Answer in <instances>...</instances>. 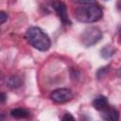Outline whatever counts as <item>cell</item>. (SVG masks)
Masks as SVG:
<instances>
[{
    "label": "cell",
    "mask_w": 121,
    "mask_h": 121,
    "mask_svg": "<svg viewBox=\"0 0 121 121\" xmlns=\"http://www.w3.org/2000/svg\"><path fill=\"white\" fill-rule=\"evenodd\" d=\"M26 39L30 45L40 51H46L51 45V42L47 34L38 26L28 27L26 32Z\"/></svg>",
    "instance_id": "1"
},
{
    "label": "cell",
    "mask_w": 121,
    "mask_h": 121,
    "mask_svg": "<svg viewBox=\"0 0 121 121\" xmlns=\"http://www.w3.org/2000/svg\"><path fill=\"white\" fill-rule=\"evenodd\" d=\"M103 16L102 9L95 3V4H89V5H82L78 7L75 10V17L78 21L81 23H94L100 20Z\"/></svg>",
    "instance_id": "2"
},
{
    "label": "cell",
    "mask_w": 121,
    "mask_h": 121,
    "mask_svg": "<svg viewBox=\"0 0 121 121\" xmlns=\"http://www.w3.org/2000/svg\"><path fill=\"white\" fill-rule=\"evenodd\" d=\"M102 38V32L97 26H90L87 27L80 36L81 43L86 46L90 47L95 45L96 43H98Z\"/></svg>",
    "instance_id": "3"
},
{
    "label": "cell",
    "mask_w": 121,
    "mask_h": 121,
    "mask_svg": "<svg viewBox=\"0 0 121 121\" xmlns=\"http://www.w3.org/2000/svg\"><path fill=\"white\" fill-rule=\"evenodd\" d=\"M50 98L56 103H65L73 98V93L67 88H59L51 92Z\"/></svg>",
    "instance_id": "4"
},
{
    "label": "cell",
    "mask_w": 121,
    "mask_h": 121,
    "mask_svg": "<svg viewBox=\"0 0 121 121\" xmlns=\"http://www.w3.org/2000/svg\"><path fill=\"white\" fill-rule=\"evenodd\" d=\"M51 7L55 10V12L58 14L59 18L60 19L61 23L63 25H71V21L67 14V9L66 5L60 1V0H52L51 1Z\"/></svg>",
    "instance_id": "5"
},
{
    "label": "cell",
    "mask_w": 121,
    "mask_h": 121,
    "mask_svg": "<svg viewBox=\"0 0 121 121\" xmlns=\"http://www.w3.org/2000/svg\"><path fill=\"white\" fill-rule=\"evenodd\" d=\"M100 116L103 120H107V121H117L119 119V113L117 112L116 109L110 107V105L108 107H106L104 110L100 111Z\"/></svg>",
    "instance_id": "6"
},
{
    "label": "cell",
    "mask_w": 121,
    "mask_h": 121,
    "mask_svg": "<svg viewBox=\"0 0 121 121\" xmlns=\"http://www.w3.org/2000/svg\"><path fill=\"white\" fill-rule=\"evenodd\" d=\"M6 84H7V86H9V88H12V89L19 88L23 84V78L19 75H12V76H9V78H7Z\"/></svg>",
    "instance_id": "7"
},
{
    "label": "cell",
    "mask_w": 121,
    "mask_h": 121,
    "mask_svg": "<svg viewBox=\"0 0 121 121\" xmlns=\"http://www.w3.org/2000/svg\"><path fill=\"white\" fill-rule=\"evenodd\" d=\"M93 106L95 110L97 111H102L104 110L106 107L109 106V102H108V99L106 96L104 95H98L96 96L94 100H93Z\"/></svg>",
    "instance_id": "8"
},
{
    "label": "cell",
    "mask_w": 121,
    "mask_h": 121,
    "mask_svg": "<svg viewBox=\"0 0 121 121\" xmlns=\"http://www.w3.org/2000/svg\"><path fill=\"white\" fill-rule=\"evenodd\" d=\"M30 114V112L26 110V109H22V108H17V109H13L10 112V115L14 118L17 119H21V118H26L28 117Z\"/></svg>",
    "instance_id": "9"
},
{
    "label": "cell",
    "mask_w": 121,
    "mask_h": 121,
    "mask_svg": "<svg viewBox=\"0 0 121 121\" xmlns=\"http://www.w3.org/2000/svg\"><path fill=\"white\" fill-rule=\"evenodd\" d=\"M114 52H115V49H114L112 45L109 44V45L104 46V47L101 49V51H100V55H101L102 58H104V59H108V58H111L112 56H113Z\"/></svg>",
    "instance_id": "10"
},
{
    "label": "cell",
    "mask_w": 121,
    "mask_h": 121,
    "mask_svg": "<svg viewBox=\"0 0 121 121\" xmlns=\"http://www.w3.org/2000/svg\"><path fill=\"white\" fill-rule=\"evenodd\" d=\"M109 69H110V66H109V65H108V66H105V67H101V68L97 71V73H96V75H97V78H101L102 77L106 76V74L108 73Z\"/></svg>",
    "instance_id": "11"
},
{
    "label": "cell",
    "mask_w": 121,
    "mask_h": 121,
    "mask_svg": "<svg viewBox=\"0 0 121 121\" xmlns=\"http://www.w3.org/2000/svg\"><path fill=\"white\" fill-rule=\"evenodd\" d=\"M8 19V15L5 11H0V24H4Z\"/></svg>",
    "instance_id": "12"
},
{
    "label": "cell",
    "mask_w": 121,
    "mask_h": 121,
    "mask_svg": "<svg viewBox=\"0 0 121 121\" xmlns=\"http://www.w3.org/2000/svg\"><path fill=\"white\" fill-rule=\"evenodd\" d=\"M74 120L75 119V117L74 116H72L70 113H65L62 117H61V120Z\"/></svg>",
    "instance_id": "13"
},
{
    "label": "cell",
    "mask_w": 121,
    "mask_h": 121,
    "mask_svg": "<svg viewBox=\"0 0 121 121\" xmlns=\"http://www.w3.org/2000/svg\"><path fill=\"white\" fill-rule=\"evenodd\" d=\"M0 100H1V103H4V102H5V100H6V95H5L4 93H1Z\"/></svg>",
    "instance_id": "14"
},
{
    "label": "cell",
    "mask_w": 121,
    "mask_h": 121,
    "mask_svg": "<svg viewBox=\"0 0 121 121\" xmlns=\"http://www.w3.org/2000/svg\"><path fill=\"white\" fill-rule=\"evenodd\" d=\"M117 75H118V76L121 78V67H120V68L117 70Z\"/></svg>",
    "instance_id": "15"
},
{
    "label": "cell",
    "mask_w": 121,
    "mask_h": 121,
    "mask_svg": "<svg viewBox=\"0 0 121 121\" xmlns=\"http://www.w3.org/2000/svg\"><path fill=\"white\" fill-rule=\"evenodd\" d=\"M118 33H119V37L121 38V26L119 27V30H118Z\"/></svg>",
    "instance_id": "16"
},
{
    "label": "cell",
    "mask_w": 121,
    "mask_h": 121,
    "mask_svg": "<svg viewBox=\"0 0 121 121\" xmlns=\"http://www.w3.org/2000/svg\"><path fill=\"white\" fill-rule=\"evenodd\" d=\"M118 7H119V9H121V1H119V3H118Z\"/></svg>",
    "instance_id": "17"
},
{
    "label": "cell",
    "mask_w": 121,
    "mask_h": 121,
    "mask_svg": "<svg viewBox=\"0 0 121 121\" xmlns=\"http://www.w3.org/2000/svg\"><path fill=\"white\" fill-rule=\"evenodd\" d=\"M104 1H109V0H104Z\"/></svg>",
    "instance_id": "18"
}]
</instances>
